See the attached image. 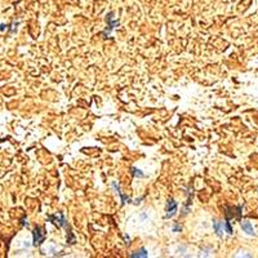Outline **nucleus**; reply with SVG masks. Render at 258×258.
<instances>
[{
  "instance_id": "f257e3e1",
  "label": "nucleus",
  "mask_w": 258,
  "mask_h": 258,
  "mask_svg": "<svg viewBox=\"0 0 258 258\" xmlns=\"http://www.w3.org/2000/svg\"><path fill=\"white\" fill-rule=\"evenodd\" d=\"M242 210H243V206H226V212H224V214H226V220H228V221H230L231 218L240 220L242 218V213H243Z\"/></svg>"
},
{
  "instance_id": "f03ea898",
  "label": "nucleus",
  "mask_w": 258,
  "mask_h": 258,
  "mask_svg": "<svg viewBox=\"0 0 258 258\" xmlns=\"http://www.w3.org/2000/svg\"><path fill=\"white\" fill-rule=\"evenodd\" d=\"M46 228H42V226H36V228H34V246H42V243L46 240Z\"/></svg>"
},
{
  "instance_id": "7ed1b4c3",
  "label": "nucleus",
  "mask_w": 258,
  "mask_h": 258,
  "mask_svg": "<svg viewBox=\"0 0 258 258\" xmlns=\"http://www.w3.org/2000/svg\"><path fill=\"white\" fill-rule=\"evenodd\" d=\"M48 220H50V222H53L54 224H58V226H62V228H64L68 231H70V226H68V221H66V218H64V216L62 214V213H60V214H54V216H48Z\"/></svg>"
},
{
  "instance_id": "20e7f679",
  "label": "nucleus",
  "mask_w": 258,
  "mask_h": 258,
  "mask_svg": "<svg viewBox=\"0 0 258 258\" xmlns=\"http://www.w3.org/2000/svg\"><path fill=\"white\" fill-rule=\"evenodd\" d=\"M177 212V203H176L173 199H169L168 203H166V218H170Z\"/></svg>"
},
{
  "instance_id": "39448f33",
  "label": "nucleus",
  "mask_w": 258,
  "mask_h": 258,
  "mask_svg": "<svg viewBox=\"0 0 258 258\" xmlns=\"http://www.w3.org/2000/svg\"><path fill=\"white\" fill-rule=\"evenodd\" d=\"M213 228H214V231L217 232V235H218V236H222V235H224V222L214 221V222H213Z\"/></svg>"
},
{
  "instance_id": "423d86ee",
  "label": "nucleus",
  "mask_w": 258,
  "mask_h": 258,
  "mask_svg": "<svg viewBox=\"0 0 258 258\" xmlns=\"http://www.w3.org/2000/svg\"><path fill=\"white\" fill-rule=\"evenodd\" d=\"M242 228H243L244 232H246L248 235H254V228H253L252 224L248 221L242 222Z\"/></svg>"
},
{
  "instance_id": "0eeeda50",
  "label": "nucleus",
  "mask_w": 258,
  "mask_h": 258,
  "mask_svg": "<svg viewBox=\"0 0 258 258\" xmlns=\"http://www.w3.org/2000/svg\"><path fill=\"white\" fill-rule=\"evenodd\" d=\"M112 188H114L115 190H116V192L119 194V196L122 198V202H123V204L124 203H132V200L129 199L128 196H126V195H124V194L122 192V190H120V188L116 184V182H112Z\"/></svg>"
},
{
  "instance_id": "6e6552de",
  "label": "nucleus",
  "mask_w": 258,
  "mask_h": 258,
  "mask_svg": "<svg viewBox=\"0 0 258 258\" xmlns=\"http://www.w3.org/2000/svg\"><path fill=\"white\" fill-rule=\"evenodd\" d=\"M148 256V252H146V249L142 248V249H140L138 252H136V253H133V254H130V258H138V257L146 258Z\"/></svg>"
},
{
  "instance_id": "1a4fd4ad",
  "label": "nucleus",
  "mask_w": 258,
  "mask_h": 258,
  "mask_svg": "<svg viewBox=\"0 0 258 258\" xmlns=\"http://www.w3.org/2000/svg\"><path fill=\"white\" fill-rule=\"evenodd\" d=\"M224 230H226V232L230 234V235H232L234 234V228H231V224L228 221L224 222Z\"/></svg>"
},
{
  "instance_id": "9d476101",
  "label": "nucleus",
  "mask_w": 258,
  "mask_h": 258,
  "mask_svg": "<svg viewBox=\"0 0 258 258\" xmlns=\"http://www.w3.org/2000/svg\"><path fill=\"white\" fill-rule=\"evenodd\" d=\"M130 172H132V174L134 176V177H144V173L141 172V170H140V169H137V168H132V170H130Z\"/></svg>"
},
{
  "instance_id": "9b49d317",
  "label": "nucleus",
  "mask_w": 258,
  "mask_h": 258,
  "mask_svg": "<svg viewBox=\"0 0 258 258\" xmlns=\"http://www.w3.org/2000/svg\"><path fill=\"white\" fill-rule=\"evenodd\" d=\"M181 230H182L181 226H180L178 224H176L174 228H173V231H174V232H178V231H181Z\"/></svg>"
}]
</instances>
